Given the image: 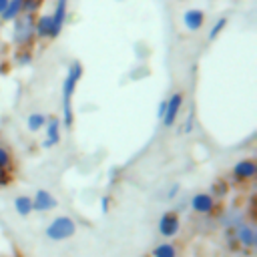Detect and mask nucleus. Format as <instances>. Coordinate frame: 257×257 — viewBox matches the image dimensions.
<instances>
[{
	"mask_svg": "<svg viewBox=\"0 0 257 257\" xmlns=\"http://www.w3.org/2000/svg\"><path fill=\"white\" fill-rule=\"evenodd\" d=\"M82 64L80 60H72L68 70H66V76H64V82H62V112H64V126L70 128L72 122H74V114H72V96H74V90H76V84L80 82L82 78Z\"/></svg>",
	"mask_w": 257,
	"mask_h": 257,
	"instance_id": "nucleus-1",
	"label": "nucleus"
},
{
	"mask_svg": "<svg viewBox=\"0 0 257 257\" xmlns=\"http://www.w3.org/2000/svg\"><path fill=\"white\" fill-rule=\"evenodd\" d=\"M74 233H76V223H74V219H70L68 215L54 217V219L46 225V229H44V235H46V239H50V241H66V239H70Z\"/></svg>",
	"mask_w": 257,
	"mask_h": 257,
	"instance_id": "nucleus-2",
	"label": "nucleus"
},
{
	"mask_svg": "<svg viewBox=\"0 0 257 257\" xmlns=\"http://www.w3.org/2000/svg\"><path fill=\"white\" fill-rule=\"evenodd\" d=\"M14 22V44L20 48H28L34 42V18L32 14H20Z\"/></svg>",
	"mask_w": 257,
	"mask_h": 257,
	"instance_id": "nucleus-3",
	"label": "nucleus"
},
{
	"mask_svg": "<svg viewBox=\"0 0 257 257\" xmlns=\"http://www.w3.org/2000/svg\"><path fill=\"white\" fill-rule=\"evenodd\" d=\"M157 229H159V233H161L163 237H167V239L177 237L179 231H181V219H179V213H177V211H165V213L161 215L159 223H157Z\"/></svg>",
	"mask_w": 257,
	"mask_h": 257,
	"instance_id": "nucleus-4",
	"label": "nucleus"
},
{
	"mask_svg": "<svg viewBox=\"0 0 257 257\" xmlns=\"http://www.w3.org/2000/svg\"><path fill=\"white\" fill-rule=\"evenodd\" d=\"M66 10H68V0H56L54 12L50 14V38H56L66 22Z\"/></svg>",
	"mask_w": 257,
	"mask_h": 257,
	"instance_id": "nucleus-5",
	"label": "nucleus"
},
{
	"mask_svg": "<svg viewBox=\"0 0 257 257\" xmlns=\"http://www.w3.org/2000/svg\"><path fill=\"white\" fill-rule=\"evenodd\" d=\"M233 173V179L239 181V183H245V181H251L255 175H257V163L253 159H241L233 165L231 169Z\"/></svg>",
	"mask_w": 257,
	"mask_h": 257,
	"instance_id": "nucleus-6",
	"label": "nucleus"
},
{
	"mask_svg": "<svg viewBox=\"0 0 257 257\" xmlns=\"http://www.w3.org/2000/svg\"><path fill=\"white\" fill-rule=\"evenodd\" d=\"M181 106H183V92L177 90L173 92L169 98H167V108H165V116H163V124L165 126H173L179 112H181Z\"/></svg>",
	"mask_w": 257,
	"mask_h": 257,
	"instance_id": "nucleus-7",
	"label": "nucleus"
},
{
	"mask_svg": "<svg viewBox=\"0 0 257 257\" xmlns=\"http://www.w3.org/2000/svg\"><path fill=\"white\" fill-rule=\"evenodd\" d=\"M56 207H58V201H56V197H54L50 191L38 189V191L34 193V197H32V209H34V211L46 213V211H52V209H56Z\"/></svg>",
	"mask_w": 257,
	"mask_h": 257,
	"instance_id": "nucleus-8",
	"label": "nucleus"
},
{
	"mask_svg": "<svg viewBox=\"0 0 257 257\" xmlns=\"http://www.w3.org/2000/svg\"><path fill=\"white\" fill-rule=\"evenodd\" d=\"M233 233H235V241H237L241 247H245V249H253V247H255L257 235H255L253 225H249V223H239V225L233 229Z\"/></svg>",
	"mask_w": 257,
	"mask_h": 257,
	"instance_id": "nucleus-9",
	"label": "nucleus"
},
{
	"mask_svg": "<svg viewBox=\"0 0 257 257\" xmlns=\"http://www.w3.org/2000/svg\"><path fill=\"white\" fill-rule=\"evenodd\" d=\"M191 209L199 215H209L215 209V197L211 193H197L191 197Z\"/></svg>",
	"mask_w": 257,
	"mask_h": 257,
	"instance_id": "nucleus-10",
	"label": "nucleus"
},
{
	"mask_svg": "<svg viewBox=\"0 0 257 257\" xmlns=\"http://www.w3.org/2000/svg\"><path fill=\"white\" fill-rule=\"evenodd\" d=\"M60 126H62V122H60L58 116L46 118V124H44V128H46V139L42 141V147H44V149H50V147H54V145L60 143Z\"/></svg>",
	"mask_w": 257,
	"mask_h": 257,
	"instance_id": "nucleus-11",
	"label": "nucleus"
},
{
	"mask_svg": "<svg viewBox=\"0 0 257 257\" xmlns=\"http://www.w3.org/2000/svg\"><path fill=\"white\" fill-rule=\"evenodd\" d=\"M183 24L187 30L191 32H199L203 26H205V12L199 10V8H191L183 14Z\"/></svg>",
	"mask_w": 257,
	"mask_h": 257,
	"instance_id": "nucleus-12",
	"label": "nucleus"
},
{
	"mask_svg": "<svg viewBox=\"0 0 257 257\" xmlns=\"http://www.w3.org/2000/svg\"><path fill=\"white\" fill-rule=\"evenodd\" d=\"M34 36L40 40L50 38V16L48 14H42L34 20Z\"/></svg>",
	"mask_w": 257,
	"mask_h": 257,
	"instance_id": "nucleus-13",
	"label": "nucleus"
},
{
	"mask_svg": "<svg viewBox=\"0 0 257 257\" xmlns=\"http://www.w3.org/2000/svg\"><path fill=\"white\" fill-rule=\"evenodd\" d=\"M20 14H22V0H8V4H6V8H4V12L0 14V18H2L4 22H12V20H16Z\"/></svg>",
	"mask_w": 257,
	"mask_h": 257,
	"instance_id": "nucleus-14",
	"label": "nucleus"
},
{
	"mask_svg": "<svg viewBox=\"0 0 257 257\" xmlns=\"http://www.w3.org/2000/svg\"><path fill=\"white\" fill-rule=\"evenodd\" d=\"M14 211L20 215V217H28L34 209H32V197L28 195H18L14 199Z\"/></svg>",
	"mask_w": 257,
	"mask_h": 257,
	"instance_id": "nucleus-15",
	"label": "nucleus"
},
{
	"mask_svg": "<svg viewBox=\"0 0 257 257\" xmlns=\"http://www.w3.org/2000/svg\"><path fill=\"white\" fill-rule=\"evenodd\" d=\"M46 118H48V116H46V114H42V112H32V114H28V118H26V126H28V131L36 133V131L44 128Z\"/></svg>",
	"mask_w": 257,
	"mask_h": 257,
	"instance_id": "nucleus-16",
	"label": "nucleus"
},
{
	"mask_svg": "<svg viewBox=\"0 0 257 257\" xmlns=\"http://www.w3.org/2000/svg\"><path fill=\"white\" fill-rule=\"evenodd\" d=\"M151 255H153V257H177V249H175V245H173V243L165 241V243L157 245V247L153 249V253H151Z\"/></svg>",
	"mask_w": 257,
	"mask_h": 257,
	"instance_id": "nucleus-17",
	"label": "nucleus"
},
{
	"mask_svg": "<svg viewBox=\"0 0 257 257\" xmlns=\"http://www.w3.org/2000/svg\"><path fill=\"white\" fill-rule=\"evenodd\" d=\"M227 16H221V18H217L215 20V24L211 26V30H209V40H215L223 30H225V26H227Z\"/></svg>",
	"mask_w": 257,
	"mask_h": 257,
	"instance_id": "nucleus-18",
	"label": "nucleus"
},
{
	"mask_svg": "<svg viewBox=\"0 0 257 257\" xmlns=\"http://www.w3.org/2000/svg\"><path fill=\"white\" fill-rule=\"evenodd\" d=\"M42 0H22V14H34Z\"/></svg>",
	"mask_w": 257,
	"mask_h": 257,
	"instance_id": "nucleus-19",
	"label": "nucleus"
},
{
	"mask_svg": "<svg viewBox=\"0 0 257 257\" xmlns=\"http://www.w3.org/2000/svg\"><path fill=\"white\" fill-rule=\"evenodd\" d=\"M10 163H12V157H10L8 149L0 147V171H6L10 167Z\"/></svg>",
	"mask_w": 257,
	"mask_h": 257,
	"instance_id": "nucleus-20",
	"label": "nucleus"
},
{
	"mask_svg": "<svg viewBox=\"0 0 257 257\" xmlns=\"http://www.w3.org/2000/svg\"><path fill=\"white\" fill-rule=\"evenodd\" d=\"M32 60V52L28 50V48H24V50H20L18 54H16V62L20 64V66H24V64H28Z\"/></svg>",
	"mask_w": 257,
	"mask_h": 257,
	"instance_id": "nucleus-21",
	"label": "nucleus"
},
{
	"mask_svg": "<svg viewBox=\"0 0 257 257\" xmlns=\"http://www.w3.org/2000/svg\"><path fill=\"white\" fill-rule=\"evenodd\" d=\"M10 173H8V169L6 171H0V187H6V185H10Z\"/></svg>",
	"mask_w": 257,
	"mask_h": 257,
	"instance_id": "nucleus-22",
	"label": "nucleus"
},
{
	"mask_svg": "<svg viewBox=\"0 0 257 257\" xmlns=\"http://www.w3.org/2000/svg\"><path fill=\"white\" fill-rule=\"evenodd\" d=\"M165 108H167V100H161V104H159V108H157V116H159V120H163V116H165Z\"/></svg>",
	"mask_w": 257,
	"mask_h": 257,
	"instance_id": "nucleus-23",
	"label": "nucleus"
},
{
	"mask_svg": "<svg viewBox=\"0 0 257 257\" xmlns=\"http://www.w3.org/2000/svg\"><path fill=\"white\" fill-rule=\"evenodd\" d=\"M177 193H179V185L175 183V185H171V189H169V193H167V197H169V199H173V197H175Z\"/></svg>",
	"mask_w": 257,
	"mask_h": 257,
	"instance_id": "nucleus-24",
	"label": "nucleus"
},
{
	"mask_svg": "<svg viewBox=\"0 0 257 257\" xmlns=\"http://www.w3.org/2000/svg\"><path fill=\"white\" fill-rule=\"evenodd\" d=\"M102 211H104V213L108 211V197H104V199H102Z\"/></svg>",
	"mask_w": 257,
	"mask_h": 257,
	"instance_id": "nucleus-25",
	"label": "nucleus"
},
{
	"mask_svg": "<svg viewBox=\"0 0 257 257\" xmlns=\"http://www.w3.org/2000/svg\"><path fill=\"white\" fill-rule=\"evenodd\" d=\"M6 4H8V0H0V14L4 12V8H6Z\"/></svg>",
	"mask_w": 257,
	"mask_h": 257,
	"instance_id": "nucleus-26",
	"label": "nucleus"
}]
</instances>
